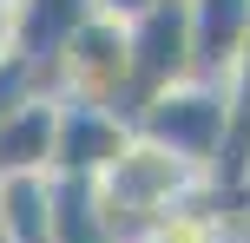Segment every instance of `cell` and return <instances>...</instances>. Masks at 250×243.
<instances>
[{"label": "cell", "mask_w": 250, "mask_h": 243, "mask_svg": "<svg viewBox=\"0 0 250 243\" xmlns=\"http://www.w3.org/2000/svg\"><path fill=\"white\" fill-rule=\"evenodd\" d=\"M138 243H237V224H230L224 210H204L198 197H185V204L165 210Z\"/></svg>", "instance_id": "obj_11"}, {"label": "cell", "mask_w": 250, "mask_h": 243, "mask_svg": "<svg viewBox=\"0 0 250 243\" xmlns=\"http://www.w3.org/2000/svg\"><path fill=\"white\" fill-rule=\"evenodd\" d=\"M53 131H60V99L33 92L0 118V178H40L53 171Z\"/></svg>", "instance_id": "obj_7"}, {"label": "cell", "mask_w": 250, "mask_h": 243, "mask_svg": "<svg viewBox=\"0 0 250 243\" xmlns=\"http://www.w3.org/2000/svg\"><path fill=\"white\" fill-rule=\"evenodd\" d=\"M185 13H191V79L230 92V73L250 39V0H185Z\"/></svg>", "instance_id": "obj_6"}, {"label": "cell", "mask_w": 250, "mask_h": 243, "mask_svg": "<svg viewBox=\"0 0 250 243\" xmlns=\"http://www.w3.org/2000/svg\"><path fill=\"white\" fill-rule=\"evenodd\" d=\"M46 92L66 105H105V112L132 118V53H125V26L92 13L73 39L60 46L46 73Z\"/></svg>", "instance_id": "obj_3"}, {"label": "cell", "mask_w": 250, "mask_h": 243, "mask_svg": "<svg viewBox=\"0 0 250 243\" xmlns=\"http://www.w3.org/2000/svg\"><path fill=\"white\" fill-rule=\"evenodd\" d=\"M0 7H20V0H0Z\"/></svg>", "instance_id": "obj_15"}, {"label": "cell", "mask_w": 250, "mask_h": 243, "mask_svg": "<svg viewBox=\"0 0 250 243\" xmlns=\"http://www.w3.org/2000/svg\"><path fill=\"white\" fill-rule=\"evenodd\" d=\"M132 131L151 138V145H165L171 158H185L191 171L211 178L217 158H224V138H230V92L224 86H204V79L165 86L158 99H145L132 112Z\"/></svg>", "instance_id": "obj_2"}, {"label": "cell", "mask_w": 250, "mask_h": 243, "mask_svg": "<svg viewBox=\"0 0 250 243\" xmlns=\"http://www.w3.org/2000/svg\"><path fill=\"white\" fill-rule=\"evenodd\" d=\"M0 224H7V243H53V171L0 178Z\"/></svg>", "instance_id": "obj_9"}, {"label": "cell", "mask_w": 250, "mask_h": 243, "mask_svg": "<svg viewBox=\"0 0 250 243\" xmlns=\"http://www.w3.org/2000/svg\"><path fill=\"white\" fill-rule=\"evenodd\" d=\"M198 184H211V178L191 171L185 158H171L165 145H151V138L132 131V145L92 178V204H99L105 230L119 243H138L165 210H178L185 197H198Z\"/></svg>", "instance_id": "obj_1"}, {"label": "cell", "mask_w": 250, "mask_h": 243, "mask_svg": "<svg viewBox=\"0 0 250 243\" xmlns=\"http://www.w3.org/2000/svg\"><path fill=\"white\" fill-rule=\"evenodd\" d=\"M53 243H119L105 230L86 178H53Z\"/></svg>", "instance_id": "obj_10"}, {"label": "cell", "mask_w": 250, "mask_h": 243, "mask_svg": "<svg viewBox=\"0 0 250 243\" xmlns=\"http://www.w3.org/2000/svg\"><path fill=\"white\" fill-rule=\"evenodd\" d=\"M145 7H151V0H92V13H99V20H119V26H125V20H138Z\"/></svg>", "instance_id": "obj_13"}, {"label": "cell", "mask_w": 250, "mask_h": 243, "mask_svg": "<svg viewBox=\"0 0 250 243\" xmlns=\"http://www.w3.org/2000/svg\"><path fill=\"white\" fill-rule=\"evenodd\" d=\"M0 243H7V224H0Z\"/></svg>", "instance_id": "obj_16"}, {"label": "cell", "mask_w": 250, "mask_h": 243, "mask_svg": "<svg viewBox=\"0 0 250 243\" xmlns=\"http://www.w3.org/2000/svg\"><path fill=\"white\" fill-rule=\"evenodd\" d=\"M33 92H46V79H40L26 59H7V66H0V118H7L20 99H33Z\"/></svg>", "instance_id": "obj_12"}, {"label": "cell", "mask_w": 250, "mask_h": 243, "mask_svg": "<svg viewBox=\"0 0 250 243\" xmlns=\"http://www.w3.org/2000/svg\"><path fill=\"white\" fill-rule=\"evenodd\" d=\"M132 145V118L105 105H66L60 99V131H53V178H99L105 165Z\"/></svg>", "instance_id": "obj_5"}, {"label": "cell", "mask_w": 250, "mask_h": 243, "mask_svg": "<svg viewBox=\"0 0 250 243\" xmlns=\"http://www.w3.org/2000/svg\"><path fill=\"white\" fill-rule=\"evenodd\" d=\"M125 53H132V112L158 99L165 86L191 79V13L185 0H151L138 20H125Z\"/></svg>", "instance_id": "obj_4"}, {"label": "cell", "mask_w": 250, "mask_h": 243, "mask_svg": "<svg viewBox=\"0 0 250 243\" xmlns=\"http://www.w3.org/2000/svg\"><path fill=\"white\" fill-rule=\"evenodd\" d=\"M92 20V0H20L13 7V59H26L40 79L53 73L60 46Z\"/></svg>", "instance_id": "obj_8"}, {"label": "cell", "mask_w": 250, "mask_h": 243, "mask_svg": "<svg viewBox=\"0 0 250 243\" xmlns=\"http://www.w3.org/2000/svg\"><path fill=\"white\" fill-rule=\"evenodd\" d=\"M13 59V7H0V66Z\"/></svg>", "instance_id": "obj_14"}]
</instances>
